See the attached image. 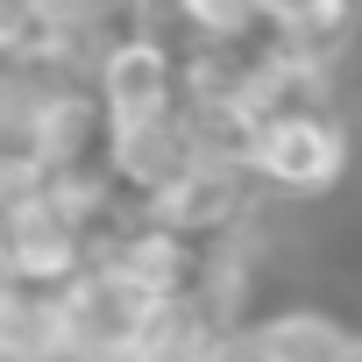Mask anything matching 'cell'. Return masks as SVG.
Wrapping results in <instances>:
<instances>
[{"instance_id": "cell-1", "label": "cell", "mask_w": 362, "mask_h": 362, "mask_svg": "<svg viewBox=\"0 0 362 362\" xmlns=\"http://www.w3.org/2000/svg\"><path fill=\"white\" fill-rule=\"evenodd\" d=\"M235 163H242L249 185H270L277 199H327L348 185L355 135L320 93H284L277 107H263L242 128Z\"/></svg>"}, {"instance_id": "cell-2", "label": "cell", "mask_w": 362, "mask_h": 362, "mask_svg": "<svg viewBox=\"0 0 362 362\" xmlns=\"http://www.w3.org/2000/svg\"><path fill=\"white\" fill-rule=\"evenodd\" d=\"M163 298H149L135 277H121L114 263H86L78 277H64L50 291V320H57V362H142V348L163 327Z\"/></svg>"}, {"instance_id": "cell-3", "label": "cell", "mask_w": 362, "mask_h": 362, "mask_svg": "<svg viewBox=\"0 0 362 362\" xmlns=\"http://www.w3.org/2000/svg\"><path fill=\"white\" fill-rule=\"evenodd\" d=\"M93 107L107 128H149L185 107V50L156 29H114L93 50Z\"/></svg>"}, {"instance_id": "cell-4", "label": "cell", "mask_w": 362, "mask_h": 362, "mask_svg": "<svg viewBox=\"0 0 362 362\" xmlns=\"http://www.w3.org/2000/svg\"><path fill=\"white\" fill-rule=\"evenodd\" d=\"M348 341H355V327H348L341 313L298 305V298H291V305H270V313H256V320L235 327L242 362H341Z\"/></svg>"}, {"instance_id": "cell-5", "label": "cell", "mask_w": 362, "mask_h": 362, "mask_svg": "<svg viewBox=\"0 0 362 362\" xmlns=\"http://www.w3.org/2000/svg\"><path fill=\"white\" fill-rule=\"evenodd\" d=\"M256 29L291 57H327L355 29V0H256Z\"/></svg>"}, {"instance_id": "cell-6", "label": "cell", "mask_w": 362, "mask_h": 362, "mask_svg": "<svg viewBox=\"0 0 362 362\" xmlns=\"http://www.w3.org/2000/svg\"><path fill=\"white\" fill-rule=\"evenodd\" d=\"M235 327H242V320H228V313L185 298V305L163 313V327H156V341L142 348V362H242Z\"/></svg>"}, {"instance_id": "cell-7", "label": "cell", "mask_w": 362, "mask_h": 362, "mask_svg": "<svg viewBox=\"0 0 362 362\" xmlns=\"http://www.w3.org/2000/svg\"><path fill=\"white\" fill-rule=\"evenodd\" d=\"M185 29V50H235V43H256V0H163Z\"/></svg>"}, {"instance_id": "cell-8", "label": "cell", "mask_w": 362, "mask_h": 362, "mask_svg": "<svg viewBox=\"0 0 362 362\" xmlns=\"http://www.w3.org/2000/svg\"><path fill=\"white\" fill-rule=\"evenodd\" d=\"M36 50V0H0V71Z\"/></svg>"}, {"instance_id": "cell-9", "label": "cell", "mask_w": 362, "mask_h": 362, "mask_svg": "<svg viewBox=\"0 0 362 362\" xmlns=\"http://www.w3.org/2000/svg\"><path fill=\"white\" fill-rule=\"evenodd\" d=\"M29 185H36V170H29V163H22L15 149H0V214H8V206H15V199H22Z\"/></svg>"}, {"instance_id": "cell-10", "label": "cell", "mask_w": 362, "mask_h": 362, "mask_svg": "<svg viewBox=\"0 0 362 362\" xmlns=\"http://www.w3.org/2000/svg\"><path fill=\"white\" fill-rule=\"evenodd\" d=\"M341 362H362V334H355V341H348V355H341Z\"/></svg>"}]
</instances>
